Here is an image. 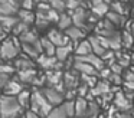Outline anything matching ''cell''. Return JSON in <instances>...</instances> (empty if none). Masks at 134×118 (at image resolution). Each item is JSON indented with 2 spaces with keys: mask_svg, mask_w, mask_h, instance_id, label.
<instances>
[{
  "mask_svg": "<svg viewBox=\"0 0 134 118\" xmlns=\"http://www.w3.org/2000/svg\"><path fill=\"white\" fill-rule=\"evenodd\" d=\"M25 108L20 105L16 95H0V117L4 118H15L22 115Z\"/></svg>",
  "mask_w": 134,
  "mask_h": 118,
  "instance_id": "1",
  "label": "cell"
},
{
  "mask_svg": "<svg viewBox=\"0 0 134 118\" xmlns=\"http://www.w3.org/2000/svg\"><path fill=\"white\" fill-rule=\"evenodd\" d=\"M22 50V43L18 36L15 37H4V40L0 43V59L12 60L19 56Z\"/></svg>",
  "mask_w": 134,
  "mask_h": 118,
  "instance_id": "2",
  "label": "cell"
},
{
  "mask_svg": "<svg viewBox=\"0 0 134 118\" xmlns=\"http://www.w3.org/2000/svg\"><path fill=\"white\" fill-rule=\"evenodd\" d=\"M29 108L38 112L39 117H49L53 106L49 104V101L46 99V97L43 95V92L41 89H35V91H32V98H30Z\"/></svg>",
  "mask_w": 134,
  "mask_h": 118,
  "instance_id": "3",
  "label": "cell"
},
{
  "mask_svg": "<svg viewBox=\"0 0 134 118\" xmlns=\"http://www.w3.org/2000/svg\"><path fill=\"white\" fill-rule=\"evenodd\" d=\"M75 115V99H64L51 111V118H66Z\"/></svg>",
  "mask_w": 134,
  "mask_h": 118,
  "instance_id": "4",
  "label": "cell"
},
{
  "mask_svg": "<svg viewBox=\"0 0 134 118\" xmlns=\"http://www.w3.org/2000/svg\"><path fill=\"white\" fill-rule=\"evenodd\" d=\"M41 91L43 92V95L46 97V99L49 101V104L52 106L58 105V104H61L62 101L65 99V92L61 91L59 88H56V86H52V85H48V86H43V88H41Z\"/></svg>",
  "mask_w": 134,
  "mask_h": 118,
  "instance_id": "5",
  "label": "cell"
},
{
  "mask_svg": "<svg viewBox=\"0 0 134 118\" xmlns=\"http://www.w3.org/2000/svg\"><path fill=\"white\" fill-rule=\"evenodd\" d=\"M36 63H38L39 68L45 69V71H49V69H55V68L59 69V66H62L64 62H59L55 55H48V53H43V52H42V53L36 58Z\"/></svg>",
  "mask_w": 134,
  "mask_h": 118,
  "instance_id": "6",
  "label": "cell"
},
{
  "mask_svg": "<svg viewBox=\"0 0 134 118\" xmlns=\"http://www.w3.org/2000/svg\"><path fill=\"white\" fill-rule=\"evenodd\" d=\"M69 13H71V16H72L74 25L79 26V27H82V29H85V27L90 26V14L91 13L84 7V6H79L78 9L69 12Z\"/></svg>",
  "mask_w": 134,
  "mask_h": 118,
  "instance_id": "7",
  "label": "cell"
},
{
  "mask_svg": "<svg viewBox=\"0 0 134 118\" xmlns=\"http://www.w3.org/2000/svg\"><path fill=\"white\" fill-rule=\"evenodd\" d=\"M46 36L55 43V46H62V45H66V43H71V39L68 37V35L65 33V30L59 27H49L46 32Z\"/></svg>",
  "mask_w": 134,
  "mask_h": 118,
  "instance_id": "8",
  "label": "cell"
},
{
  "mask_svg": "<svg viewBox=\"0 0 134 118\" xmlns=\"http://www.w3.org/2000/svg\"><path fill=\"white\" fill-rule=\"evenodd\" d=\"M79 82H81V74L72 68V71H66L64 74V85L65 89L71 88H78Z\"/></svg>",
  "mask_w": 134,
  "mask_h": 118,
  "instance_id": "9",
  "label": "cell"
},
{
  "mask_svg": "<svg viewBox=\"0 0 134 118\" xmlns=\"http://www.w3.org/2000/svg\"><path fill=\"white\" fill-rule=\"evenodd\" d=\"M20 3L18 0H0V16L4 14H18Z\"/></svg>",
  "mask_w": 134,
  "mask_h": 118,
  "instance_id": "10",
  "label": "cell"
},
{
  "mask_svg": "<svg viewBox=\"0 0 134 118\" xmlns=\"http://www.w3.org/2000/svg\"><path fill=\"white\" fill-rule=\"evenodd\" d=\"M88 39H90L91 45H92V52H94V53H97V55H99V56H102V55L110 49V48H108V45L105 43V40L102 39L99 35L90 36Z\"/></svg>",
  "mask_w": 134,
  "mask_h": 118,
  "instance_id": "11",
  "label": "cell"
},
{
  "mask_svg": "<svg viewBox=\"0 0 134 118\" xmlns=\"http://www.w3.org/2000/svg\"><path fill=\"white\" fill-rule=\"evenodd\" d=\"M90 9L95 16L104 17L107 14V12L110 10V3H107L105 0H91Z\"/></svg>",
  "mask_w": 134,
  "mask_h": 118,
  "instance_id": "12",
  "label": "cell"
},
{
  "mask_svg": "<svg viewBox=\"0 0 134 118\" xmlns=\"http://www.w3.org/2000/svg\"><path fill=\"white\" fill-rule=\"evenodd\" d=\"M74 43H66V45H62V46H56V50H55V56L58 58L59 62H66L68 59L71 58L74 52Z\"/></svg>",
  "mask_w": 134,
  "mask_h": 118,
  "instance_id": "13",
  "label": "cell"
},
{
  "mask_svg": "<svg viewBox=\"0 0 134 118\" xmlns=\"http://www.w3.org/2000/svg\"><path fill=\"white\" fill-rule=\"evenodd\" d=\"M72 68L75 69V71H78L81 75H95L97 72H98L92 65H91V63L84 62V60H79V59H75V60H74Z\"/></svg>",
  "mask_w": 134,
  "mask_h": 118,
  "instance_id": "14",
  "label": "cell"
},
{
  "mask_svg": "<svg viewBox=\"0 0 134 118\" xmlns=\"http://www.w3.org/2000/svg\"><path fill=\"white\" fill-rule=\"evenodd\" d=\"M45 76H46V82H48V85L56 86V85H59V83L64 82V72L59 71L58 68L46 71V75H45Z\"/></svg>",
  "mask_w": 134,
  "mask_h": 118,
  "instance_id": "15",
  "label": "cell"
},
{
  "mask_svg": "<svg viewBox=\"0 0 134 118\" xmlns=\"http://www.w3.org/2000/svg\"><path fill=\"white\" fill-rule=\"evenodd\" d=\"M65 33L68 35V37L71 39V42L74 43V46H75V43H78L79 40H82L85 37V32L82 27H79V26L76 25H72L69 26V27L65 30Z\"/></svg>",
  "mask_w": 134,
  "mask_h": 118,
  "instance_id": "16",
  "label": "cell"
},
{
  "mask_svg": "<svg viewBox=\"0 0 134 118\" xmlns=\"http://www.w3.org/2000/svg\"><path fill=\"white\" fill-rule=\"evenodd\" d=\"M110 85H111L110 81H105V79L98 81V82L91 88V97H102L104 94L110 92L111 91Z\"/></svg>",
  "mask_w": 134,
  "mask_h": 118,
  "instance_id": "17",
  "label": "cell"
},
{
  "mask_svg": "<svg viewBox=\"0 0 134 118\" xmlns=\"http://www.w3.org/2000/svg\"><path fill=\"white\" fill-rule=\"evenodd\" d=\"M38 71L35 68L32 69H23V71H18V78L22 81L23 83H29V85H33L35 83V79L38 78Z\"/></svg>",
  "mask_w": 134,
  "mask_h": 118,
  "instance_id": "18",
  "label": "cell"
},
{
  "mask_svg": "<svg viewBox=\"0 0 134 118\" xmlns=\"http://www.w3.org/2000/svg\"><path fill=\"white\" fill-rule=\"evenodd\" d=\"M74 53H75V56H84V55L92 53V45H91L90 39H82L78 43H75Z\"/></svg>",
  "mask_w": 134,
  "mask_h": 118,
  "instance_id": "19",
  "label": "cell"
},
{
  "mask_svg": "<svg viewBox=\"0 0 134 118\" xmlns=\"http://www.w3.org/2000/svg\"><path fill=\"white\" fill-rule=\"evenodd\" d=\"M15 66L18 71H23V69H32L36 66V63L33 62V58L27 56L26 53L23 56H18L15 59Z\"/></svg>",
  "mask_w": 134,
  "mask_h": 118,
  "instance_id": "20",
  "label": "cell"
},
{
  "mask_svg": "<svg viewBox=\"0 0 134 118\" xmlns=\"http://www.w3.org/2000/svg\"><path fill=\"white\" fill-rule=\"evenodd\" d=\"M90 99L85 97H76L75 98V115L76 117H87Z\"/></svg>",
  "mask_w": 134,
  "mask_h": 118,
  "instance_id": "21",
  "label": "cell"
},
{
  "mask_svg": "<svg viewBox=\"0 0 134 118\" xmlns=\"http://www.w3.org/2000/svg\"><path fill=\"white\" fill-rule=\"evenodd\" d=\"M23 89V82L20 79H10L9 82L6 83V86L3 88V94L7 95H18L19 92Z\"/></svg>",
  "mask_w": 134,
  "mask_h": 118,
  "instance_id": "22",
  "label": "cell"
},
{
  "mask_svg": "<svg viewBox=\"0 0 134 118\" xmlns=\"http://www.w3.org/2000/svg\"><path fill=\"white\" fill-rule=\"evenodd\" d=\"M0 22L3 25L4 30L6 32H12L15 25L19 22V16L18 14H4V16H0Z\"/></svg>",
  "mask_w": 134,
  "mask_h": 118,
  "instance_id": "23",
  "label": "cell"
},
{
  "mask_svg": "<svg viewBox=\"0 0 134 118\" xmlns=\"http://www.w3.org/2000/svg\"><path fill=\"white\" fill-rule=\"evenodd\" d=\"M18 16L22 22L27 23V25H35V20H36V13L33 10H29V9H23L20 7L18 12Z\"/></svg>",
  "mask_w": 134,
  "mask_h": 118,
  "instance_id": "24",
  "label": "cell"
},
{
  "mask_svg": "<svg viewBox=\"0 0 134 118\" xmlns=\"http://www.w3.org/2000/svg\"><path fill=\"white\" fill-rule=\"evenodd\" d=\"M56 25H58V27L62 29V30H66L69 26H72L74 22H72L71 13H66V10L62 12V13L59 14V19H58V22H56Z\"/></svg>",
  "mask_w": 134,
  "mask_h": 118,
  "instance_id": "25",
  "label": "cell"
},
{
  "mask_svg": "<svg viewBox=\"0 0 134 118\" xmlns=\"http://www.w3.org/2000/svg\"><path fill=\"white\" fill-rule=\"evenodd\" d=\"M105 19L110 20V22L113 23L114 26H117V27H120V26L124 25V20H125L124 14H120V13H117V12H114V10H108L107 14H105Z\"/></svg>",
  "mask_w": 134,
  "mask_h": 118,
  "instance_id": "26",
  "label": "cell"
},
{
  "mask_svg": "<svg viewBox=\"0 0 134 118\" xmlns=\"http://www.w3.org/2000/svg\"><path fill=\"white\" fill-rule=\"evenodd\" d=\"M16 97H18L20 105L23 106L25 109H27V108L30 106V98H32V92H30L29 89H25V88H23L18 95H16Z\"/></svg>",
  "mask_w": 134,
  "mask_h": 118,
  "instance_id": "27",
  "label": "cell"
},
{
  "mask_svg": "<svg viewBox=\"0 0 134 118\" xmlns=\"http://www.w3.org/2000/svg\"><path fill=\"white\" fill-rule=\"evenodd\" d=\"M41 45H42V52L43 53H48V55H55V50H56V46L52 40L49 39L48 36L45 37H41Z\"/></svg>",
  "mask_w": 134,
  "mask_h": 118,
  "instance_id": "28",
  "label": "cell"
},
{
  "mask_svg": "<svg viewBox=\"0 0 134 118\" xmlns=\"http://www.w3.org/2000/svg\"><path fill=\"white\" fill-rule=\"evenodd\" d=\"M121 43L124 48L130 49L134 46V35L131 33V30H124L121 33Z\"/></svg>",
  "mask_w": 134,
  "mask_h": 118,
  "instance_id": "29",
  "label": "cell"
},
{
  "mask_svg": "<svg viewBox=\"0 0 134 118\" xmlns=\"http://www.w3.org/2000/svg\"><path fill=\"white\" fill-rule=\"evenodd\" d=\"M125 4H127V3L121 2V0H113V2L110 3V10H114L120 14H125L127 13V6Z\"/></svg>",
  "mask_w": 134,
  "mask_h": 118,
  "instance_id": "30",
  "label": "cell"
},
{
  "mask_svg": "<svg viewBox=\"0 0 134 118\" xmlns=\"http://www.w3.org/2000/svg\"><path fill=\"white\" fill-rule=\"evenodd\" d=\"M30 29V25H27V23H25V22H22L20 19H19V22L15 25V27H13V30H12V33L15 35V36H20V35H23L25 32H27Z\"/></svg>",
  "mask_w": 134,
  "mask_h": 118,
  "instance_id": "31",
  "label": "cell"
},
{
  "mask_svg": "<svg viewBox=\"0 0 134 118\" xmlns=\"http://www.w3.org/2000/svg\"><path fill=\"white\" fill-rule=\"evenodd\" d=\"M99 111H101V106H99V104L95 102L92 98H90V105H88L87 117H95V115L99 114Z\"/></svg>",
  "mask_w": 134,
  "mask_h": 118,
  "instance_id": "32",
  "label": "cell"
},
{
  "mask_svg": "<svg viewBox=\"0 0 134 118\" xmlns=\"http://www.w3.org/2000/svg\"><path fill=\"white\" fill-rule=\"evenodd\" d=\"M48 2L51 3V6H52L55 10L61 12V13L66 10V0H48Z\"/></svg>",
  "mask_w": 134,
  "mask_h": 118,
  "instance_id": "33",
  "label": "cell"
},
{
  "mask_svg": "<svg viewBox=\"0 0 134 118\" xmlns=\"http://www.w3.org/2000/svg\"><path fill=\"white\" fill-rule=\"evenodd\" d=\"M16 71L18 69H16L15 63H0V72H3V74L13 75Z\"/></svg>",
  "mask_w": 134,
  "mask_h": 118,
  "instance_id": "34",
  "label": "cell"
},
{
  "mask_svg": "<svg viewBox=\"0 0 134 118\" xmlns=\"http://www.w3.org/2000/svg\"><path fill=\"white\" fill-rule=\"evenodd\" d=\"M79 6H82L81 0H66V10L68 12L75 10V9H78Z\"/></svg>",
  "mask_w": 134,
  "mask_h": 118,
  "instance_id": "35",
  "label": "cell"
},
{
  "mask_svg": "<svg viewBox=\"0 0 134 118\" xmlns=\"http://www.w3.org/2000/svg\"><path fill=\"white\" fill-rule=\"evenodd\" d=\"M12 79V75L9 74H3V72H0V89L3 91V88L6 86V83Z\"/></svg>",
  "mask_w": 134,
  "mask_h": 118,
  "instance_id": "36",
  "label": "cell"
},
{
  "mask_svg": "<svg viewBox=\"0 0 134 118\" xmlns=\"http://www.w3.org/2000/svg\"><path fill=\"white\" fill-rule=\"evenodd\" d=\"M20 7L33 10V9L36 7V3H35V0H22V2H20Z\"/></svg>",
  "mask_w": 134,
  "mask_h": 118,
  "instance_id": "37",
  "label": "cell"
},
{
  "mask_svg": "<svg viewBox=\"0 0 134 118\" xmlns=\"http://www.w3.org/2000/svg\"><path fill=\"white\" fill-rule=\"evenodd\" d=\"M124 79L125 81H134V72H127Z\"/></svg>",
  "mask_w": 134,
  "mask_h": 118,
  "instance_id": "38",
  "label": "cell"
},
{
  "mask_svg": "<svg viewBox=\"0 0 134 118\" xmlns=\"http://www.w3.org/2000/svg\"><path fill=\"white\" fill-rule=\"evenodd\" d=\"M6 33H7V32L4 30L3 25H2V22H0V39H2V37H6Z\"/></svg>",
  "mask_w": 134,
  "mask_h": 118,
  "instance_id": "39",
  "label": "cell"
},
{
  "mask_svg": "<svg viewBox=\"0 0 134 118\" xmlns=\"http://www.w3.org/2000/svg\"><path fill=\"white\" fill-rule=\"evenodd\" d=\"M130 30H131V33L134 35V22H131V25H130Z\"/></svg>",
  "mask_w": 134,
  "mask_h": 118,
  "instance_id": "40",
  "label": "cell"
},
{
  "mask_svg": "<svg viewBox=\"0 0 134 118\" xmlns=\"http://www.w3.org/2000/svg\"><path fill=\"white\" fill-rule=\"evenodd\" d=\"M121 2H124V3H130V2H134V0H121Z\"/></svg>",
  "mask_w": 134,
  "mask_h": 118,
  "instance_id": "41",
  "label": "cell"
},
{
  "mask_svg": "<svg viewBox=\"0 0 134 118\" xmlns=\"http://www.w3.org/2000/svg\"><path fill=\"white\" fill-rule=\"evenodd\" d=\"M133 109H134V95H133Z\"/></svg>",
  "mask_w": 134,
  "mask_h": 118,
  "instance_id": "42",
  "label": "cell"
},
{
  "mask_svg": "<svg viewBox=\"0 0 134 118\" xmlns=\"http://www.w3.org/2000/svg\"><path fill=\"white\" fill-rule=\"evenodd\" d=\"M105 2H107V3H111V2H113V0H105Z\"/></svg>",
  "mask_w": 134,
  "mask_h": 118,
  "instance_id": "43",
  "label": "cell"
}]
</instances>
